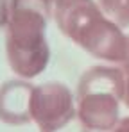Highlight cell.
I'll use <instances>...</instances> for the list:
<instances>
[{
  "instance_id": "cell-3",
  "label": "cell",
  "mask_w": 129,
  "mask_h": 132,
  "mask_svg": "<svg viewBox=\"0 0 129 132\" xmlns=\"http://www.w3.org/2000/svg\"><path fill=\"white\" fill-rule=\"evenodd\" d=\"M122 95L124 75L120 66H93L83 73L75 93V107L86 130H111L120 120Z\"/></svg>"
},
{
  "instance_id": "cell-6",
  "label": "cell",
  "mask_w": 129,
  "mask_h": 132,
  "mask_svg": "<svg viewBox=\"0 0 129 132\" xmlns=\"http://www.w3.org/2000/svg\"><path fill=\"white\" fill-rule=\"evenodd\" d=\"M97 4L118 27H129V0H97Z\"/></svg>"
},
{
  "instance_id": "cell-4",
  "label": "cell",
  "mask_w": 129,
  "mask_h": 132,
  "mask_svg": "<svg viewBox=\"0 0 129 132\" xmlns=\"http://www.w3.org/2000/svg\"><path fill=\"white\" fill-rule=\"evenodd\" d=\"M31 111L40 132H88L77 114L75 95L63 82L34 86Z\"/></svg>"
},
{
  "instance_id": "cell-2",
  "label": "cell",
  "mask_w": 129,
  "mask_h": 132,
  "mask_svg": "<svg viewBox=\"0 0 129 132\" xmlns=\"http://www.w3.org/2000/svg\"><path fill=\"white\" fill-rule=\"evenodd\" d=\"M52 16L47 0H11L5 25V55L11 71L25 80L41 75L50 59L47 23Z\"/></svg>"
},
{
  "instance_id": "cell-5",
  "label": "cell",
  "mask_w": 129,
  "mask_h": 132,
  "mask_svg": "<svg viewBox=\"0 0 129 132\" xmlns=\"http://www.w3.org/2000/svg\"><path fill=\"white\" fill-rule=\"evenodd\" d=\"M32 91L34 86L25 79H11L0 86V121L11 127L32 121Z\"/></svg>"
},
{
  "instance_id": "cell-7",
  "label": "cell",
  "mask_w": 129,
  "mask_h": 132,
  "mask_svg": "<svg viewBox=\"0 0 129 132\" xmlns=\"http://www.w3.org/2000/svg\"><path fill=\"white\" fill-rule=\"evenodd\" d=\"M122 75H124V95H122V104L129 109V64L120 66Z\"/></svg>"
},
{
  "instance_id": "cell-10",
  "label": "cell",
  "mask_w": 129,
  "mask_h": 132,
  "mask_svg": "<svg viewBox=\"0 0 129 132\" xmlns=\"http://www.w3.org/2000/svg\"><path fill=\"white\" fill-rule=\"evenodd\" d=\"M127 64H129V63H127Z\"/></svg>"
},
{
  "instance_id": "cell-9",
  "label": "cell",
  "mask_w": 129,
  "mask_h": 132,
  "mask_svg": "<svg viewBox=\"0 0 129 132\" xmlns=\"http://www.w3.org/2000/svg\"><path fill=\"white\" fill-rule=\"evenodd\" d=\"M109 132H129V116L120 118V120L117 121V125H115Z\"/></svg>"
},
{
  "instance_id": "cell-8",
  "label": "cell",
  "mask_w": 129,
  "mask_h": 132,
  "mask_svg": "<svg viewBox=\"0 0 129 132\" xmlns=\"http://www.w3.org/2000/svg\"><path fill=\"white\" fill-rule=\"evenodd\" d=\"M9 4L11 0H0V29L7 25V20H9Z\"/></svg>"
},
{
  "instance_id": "cell-1",
  "label": "cell",
  "mask_w": 129,
  "mask_h": 132,
  "mask_svg": "<svg viewBox=\"0 0 129 132\" xmlns=\"http://www.w3.org/2000/svg\"><path fill=\"white\" fill-rule=\"evenodd\" d=\"M50 11L59 30L91 57L113 66L129 63V36L95 0H54Z\"/></svg>"
}]
</instances>
